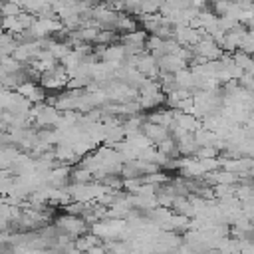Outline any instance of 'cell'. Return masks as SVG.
<instances>
[{
	"label": "cell",
	"instance_id": "1",
	"mask_svg": "<svg viewBox=\"0 0 254 254\" xmlns=\"http://www.w3.org/2000/svg\"><path fill=\"white\" fill-rule=\"evenodd\" d=\"M67 81H69V73L64 65L56 64L52 69L40 73V85L44 89H52V91H62L64 87H67Z\"/></svg>",
	"mask_w": 254,
	"mask_h": 254
},
{
	"label": "cell",
	"instance_id": "6",
	"mask_svg": "<svg viewBox=\"0 0 254 254\" xmlns=\"http://www.w3.org/2000/svg\"><path fill=\"white\" fill-rule=\"evenodd\" d=\"M69 179L73 181V183H91L93 181V173L91 171H87L85 167H75V169H71V175H69Z\"/></svg>",
	"mask_w": 254,
	"mask_h": 254
},
{
	"label": "cell",
	"instance_id": "5",
	"mask_svg": "<svg viewBox=\"0 0 254 254\" xmlns=\"http://www.w3.org/2000/svg\"><path fill=\"white\" fill-rule=\"evenodd\" d=\"M97 244H101V238H99L97 234H83L81 238H77V240L73 242V246H75L79 252H87L89 248H93V246H97Z\"/></svg>",
	"mask_w": 254,
	"mask_h": 254
},
{
	"label": "cell",
	"instance_id": "4",
	"mask_svg": "<svg viewBox=\"0 0 254 254\" xmlns=\"http://www.w3.org/2000/svg\"><path fill=\"white\" fill-rule=\"evenodd\" d=\"M141 131L149 137V141H151L153 145H159L163 139H167V137L171 135L167 127L157 125V123H149V121H145V123H143V129H141Z\"/></svg>",
	"mask_w": 254,
	"mask_h": 254
},
{
	"label": "cell",
	"instance_id": "2",
	"mask_svg": "<svg viewBox=\"0 0 254 254\" xmlns=\"http://www.w3.org/2000/svg\"><path fill=\"white\" fill-rule=\"evenodd\" d=\"M56 226L60 230H64V234H67V236H79V234L87 232L85 218L83 216H75V214H67V212L64 216L56 218Z\"/></svg>",
	"mask_w": 254,
	"mask_h": 254
},
{
	"label": "cell",
	"instance_id": "3",
	"mask_svg": "<svg viewBox=\"0 0 254 254\" xmlns=\"http://www.w3.org/2000/svg\"><path fill=\"white\" fill-rule=\"evenodd\" d=\"M16 91H18L20 95H24L30 103H42V101H46V89H44L40 83H34L32 79H28V81H24L22 85H18Z\"/></svg>",
	"mask_w": 254,
	"mask_h": 254
}]
</instances>
